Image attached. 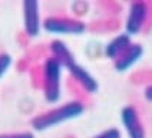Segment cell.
<instances>
[{"label":"cell","instance_id":"9","mask_svg":"<svg viewBox=\"0 0 152 138\" xmlns=\"http://www.w3.org/2000/svg\"><path fill=\"white\" fill-rule=\"evenodd\" d=\"M50 52H52V56L58 60L65 69L72 68V66L76 63L73 53L70 52V49L68 48V45L63 42V40H59V39L52 40L50 42Z\"/></svg>","mask_w":152,"mask_h":138},{"label":"cell","instance_id":"12","mask_svg":"<svg viewBox=\"0 0 152 138\" xmlns=\"http://www.w3.org/2000/svg\"><path fill=\"white\" fill-rule=\"evenodd\" d=\"M92 138H122V135H121V131L118 128H109L99 132L98 135H95Z\"/></svg>","mask_w":152,"mask_h":138},{"label":"cell","instance_id":"14","mask_svg":"<svg viewBox=\"0 0 152 138\" xmlns=\"http://www.w3.org/2000/svg\"><path fill=\"white\" fill-rule=\"evenodd\" d=\"M144 98L148 101V102H152V85L146 86L144 91Z\"/></svg>","mask_w":152,"mask_h":138},{"label":"cell","instance_id":"5","mask_svg":"<svg viewBox=\"0 0 152 138\" xmlns=\"http://www.w3.org/2000/svg\"><path fill=\"white\" fill-rule=\"evenodd\" d=\"M23 26L29 37H37L42 30L40 10L37 0H25L23 1Z\"/></svg>","mask_w":152,"mask_h":138},{"label":"cell","instance_id":"4","mask_svg":"<svg viewBox=\"0 0 152 138\" xmlns=\"http://www.w3.org/2000/svg\"><path fill=\"white\" fill-rule=\"evenodd\" d=\"M148 19V3L136 0L129 4V12L125 22V33L129 36H135L141 33Z\"/></svg>","mask_w":152,"mask_h":138},{"label":"cell","instance_id":"6","mask_svg":"<svg viewBox=\"0 0 152 138\" xmlns=\"http://www.w3.org/2000/svg\"><path fill=\"white\" fill-rule=\"evenodd\" d=\"M121 121L129 138H145V128L135 106L132 105L124 106L121 111Z\"/></svg>","mask_w":152,"mask_h":138},{"label":"cell","instance_id":"7","mask_svg":"<svg viewBox=\"0 0 152 138\" xmlns=\"http://www.w3.org/2000/svg\"><path fill=\"white\" fill-rule=\"evenodd\" d=\"M144 55V48L139 43H132L116 60H113V68L116 72H126Z\"/></svg>","mask_w":152,"mask_h":138},{"label":"cell","instance_id":"11","mask_svg":"<svg viewBox=\"0 0 152 138\" xmlns=\"http://www.w3.org/2000/svg\"><path fill=\"white\" fill-rule=\"evenodd\" d=\"M12 63H13V59H12L10 55H7V53H0V79L4 76V73L10 69Z\"/></svg>","mask_w":152,"mask_h":138},{"label":"cell","instance_id":"1","mask_svg":"<svg viewBox=\"0 0 152 138\" xmlns=\"http://www.w3.org/2000/svg\"><path fill=\"white\" fill-rule=\"evenodd\" d=\"M85 112V105L80 101H70L60 106H56L53 109L39 114L30 121V125L34 131L42 132L46 129H50L53 127H58L60 124L79 118Z\"/></svg>","mask_w":152,"mask_h":138},{"label":"cell","instance_id":"3","mask_svg":"<svg viewBox=\"0 0 152 138\" xmlns=\"http://www.w3.org/2000/svg\"><path fill=\"white\" fill-rule=\"evenodd\" d=\"M42 29L50 34H83L86 32V25L79 19L52 16L45 19Z\"/></svg>","mask_w":152,"mask_h":138},{"label":"cell","instance_id":"2","mask_svg":"<svg viewBox=\"0 0 152 138\" xmlns=\"http://www.w3.org/2000/svg\"><path fill=\"white\" fill-rule=\"evenodd\" d=\"M62 69L53 56H49L43 63V96L48 104L59 102L62 96Z\"/></svg>","mask_w":152,"mask_h":138},{"label":"cell","instance_id":"13","mask_svg":"<svg viewBox=\"0 0 152 138\" xmlns=\"http://www.w3.org/2000/svg\"><path fill=\"white\" fill-rule=\"evenodd\" d=\"M0 138H34L32 132H12V134H0Z\"/></svg>","mask_w":152,"mask_h":138},{"label":"cell","instance_id":"10","mask_svg":"<svg viewBox=\"0 0 152 138\" xmlns=\"http://www.w3.org/2000/svg\"><path fill=\"white\" fill-rule=\"evenodd\" d=\"M131 45H132V40H131V36H129V34H126V33L118 34L116 37H113V39L105 46V56H106L108 59L116 60Z\"/></svg>","mask_w":152,"mask_h":138},{"label":"cell","instance_id":"8","mask_svg":"<svg viewBox=\"0 0 152 138\" xmlns=\"http://www.w3.org/2000/svg\"><path fill=\"white\" fill-rule=\"evenodd\" d=\"M68 70H69V73H70V76L73 78L76 82L83 88V91H86L88 94H95V92H98V89H99L98 81H96L83 66L75 63V65H73L72 68H69Z\"/></svg>","mask_w":152,"mask_h":138}]
</instances>
